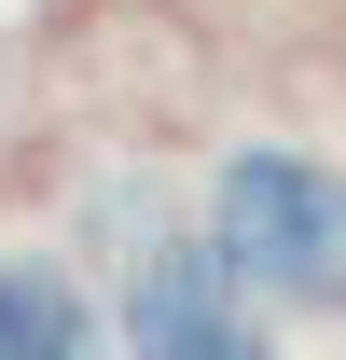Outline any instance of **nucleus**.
Masks as SVG:
<instances>
[{"label":"nucleus","instance_id":"nucleus-1","mask_svg":"<svg viewBox=\"0 0 346 360\" xmlns=\"http://www.w3.org/2000/svg\"><path fill=\"white\" fill-rule=\"evenodd\" d=\"M208 250L250 277L263 305H346V167H333V153H291V139L222 153Z\"/></svg>","mask_w":346,"mask_h":360},{"label":"nucleus","instance_id":"nucleus-2","mask_svg":"<svg viewBox=\"0 0 346 360\" xmlns=\"http://www.w3.org/2000/svg\"><path fill=\"white\" fill-rule=\"evenodd\" d=\"M125 360H277V333L208 236H153L125 264Z\"/></svg>","mask_w":346,"mask_h":360},{"label":"nucleus","instance_id":"nucleus-3","mask_svg":"<svg viewBox=\"0 0 346 360\" xmlns=\"http://www.w3.org/2000/svg\"><path fill=\"white\" fill-rule=\"evenodd\" d=\"M0 360H97V305L70 264L0 250Z\"/></svg>","mask_w":346,"mask_h":360}]
</instances>
